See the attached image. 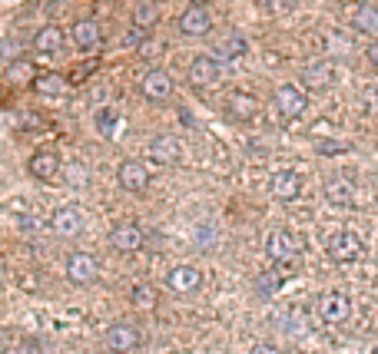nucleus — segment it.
Returning <instances> with one entry per match:
<instances>
[{
	"label": "nucleus",
	"mask_w": 378,
	"mask_h": 354,
	"mask_svg": "<svg viewBox=\"0 0 378 354\" xmlns=\"http://www.w3.org/2000/svg\"><path fill=\"white\" fill-rule=\"evenodd\" d=\"M265 255L272 261L296 259V255H299V239H296L289 228H276V232H269V239H265Z\"/></svg>",
	"instance_id": "nucleus-4"
},
{
	"label": "nucleus",
	"mask_w": 378,
	"mask_h": 354,
	"mask_svg": "<svg viewBox=\"0 0 378 354\" xmlns=\"http://www.w3.org/2000/svg\"><path fill=\"white\" fill-rule=\"evenodd\" d=\"M192 3H206V0H192Z\"/></svg>",
	"instance_id": "nucleus-35"
},
{
	"label": "nucleus",
	"mask_w": 378,
	"mask_h": 354,
	"mask_svg": "<svg viewBox=\"0 0 378 354\" xmlns=\"http://www.w3.org/2000/svg\"><path fill=\"white\" fill-rule=\"evenodd\" d=\"M146 34H150V30H143V27H136V23H133V30L123 40H126V47H140V40L146 37Z\"/></svg>",
	"instance_id": "nucleus-31"
},
{
	"label": "nucleus",
	"mask_w": 378,
	"mask_h": 354,
	"mask_svg": "<svg viewBox=\"0 0 378 354\" xmlns=\"http://www.w3.org/2000/svg\"><path fill=\"white\" fill-rule=\"evenodd\" d=\"M34 67H30V63H23V60H17V63H10V70H7V80H10V83H20V86H23V83H34Z\"/></svg>",
	"instance_id": "nucleus-28"
},
{
	"label": "nucleus",
	"mask_w": 378,
	"mask_h": 354,
	"mask_svg": "<svg viewBox=\"0 0 378 354\" xmlns=\"http://www.w3.org/2000/svg\"><path fill=\"white\" fill-rule=\"evenodd\" d=\"M107 348H110V351H136V348H140L136 328H130V324H113V328L107 331Z\"/></svg>",
	"instance_id": "nucleus-17"
},
{
	"label": "nucleus",
	"mask_w": 378,
	"mask_h": 354,
	"mask_svg": "<svg viewBox=\"0 0 378 354\" xmlns=\"http://www.w3.org/2000/svg\"><path fill=\"white\" fill-rule=\"evenodd\" d=\"M166 281H170V288L176 292V295H192V292L203 285V272L192 268V265H176Z\"/></svg>",
	"instance_id": "nucleus-13"
},
{
	"label": "nucleus",
	"mask_w": 378,
	"mask_h": 354,
	"mask_svg": "<svg viewBox=\"0 0 378 354\" xmlns=\"http://www.w3.org/2000/svg\"><path fill=\"white\" fill-rule=\"evenodd\" d=\"M246 50H249V43H246V37L243 34H229L226 40H219L216 43V60H239V56H246Z\"/></svg>",
	"instance_id": "nucleus-22"
},
{
	"label": "nucleus",
	"mask_w": 378,
	"mask_h": 354,
	"mask_svg": "<svg viewBox=\"0 0 378 354\" xmlns=\"http://www.w3.org/2000/svg\"><path fill=\"white\" fill-rule=\"evenodd\" d=\"M27 169H30V176H34V179L50 182V179H57V176H60V156L54 150H40V152L30 156Z\"/></svg>",
	"instance_id": "nucleus-11"
},
{
	"label": "nucleus",
	"mask_w": 378,
	"mask_h": 354,
	"mask_svg": "<svg viewBox=\"0 0 378 354\" xmlns=\"http://www.w3.org/2000/svg\"><path fill=\"white\" fill-rule=\"evenodd\" d=\"M325 199L332 205H352L355 202V182H348V179H329L325 182Z\"/></svg>",
	"instance_id": "nucleus-21"
},
{
	"label": "nucleus",
	"mask_w": 378,
	"mask_h": 354,
	"mask_svg": "<svg viewBox=\"0 0 378 354\" xmlns=\"http://www.w3.org/2000/svg\"><path fill=\"white\" fill-rule=\"evenodd\" d=\"M282 281H285V275L279 268H272V272H265L263 279H259V292H263V295H276Z\"/></svg>",
	"instance_id": "nucleus-29"
},
{
	"label": "nucleus",
	"mask_w": 378,
	"mask_h": 354,
	"mask_svg": "<svg viewBox=\"0 0 378 354\" xmlns=\"http://www.w3.org/2000/svg\"><path fill=\"white\" fill-rule=\"evenodd\" d=\"M272 106H276V113H279L282 119H299V116L309 110V96H305V90H299L296 83H282V86L276 90V96H272Z\"/></svg>",
	"instance_id": "nucleus-2"
},
{
	"label": "nucleus",
	"mask_w": 378,
	"mask_h": 354,
	"mask_svg": "<svg viewBox=\"0 0 378 354\" xmlns=\"http://www.w3.org/2000/svg\"><path fill=\"white\" fill-rule=\"evenodd\" d=\"M96 130L103 132L107 139H120L123 130H126V123H123V116L113 106H103V110H96Z\"/></svg>",
	"instance_id": "nucleus-19"
},
{
	"label": "nucleus",
	"mask_w": 378,
	"mask_h": 354,
	"mask_svg": "<svg viewBox=\"0 0 378 354\" xmlns=\"http://www.w3.org/2000/svg\"><path fill=\"white\" fill-rule=\"evenodd\" d=\"M315 152H322V156H335V152H345V146H342V143H315Z\"/></svg>",
	"instance_id": "nucleus-32"
},
{
	"label": "nucleus",
	"mask_w": 378,
	"mask_h": 354,
	"mask_svg": "<svg viewBox=\"0 0 378 354\" xmlns=\"http://www.w3.org/2000/svg\"><path fill=\"white\" fill-rule=\"evenodd\" d=\"M272 196L276 199H282V202H296L299 196H302V189H305V182H302V176L299 172H292V169H282V172H276L272 176Z\"/></svg>",
	"instance_id": "nucleus-10"
},
{
	"label": "nucleus",
	"mask_w": 378,
	"mask_h": 354,
	"mask_svg": "<svg viewBox=\"0 0 378 354\" xmlns=\"http://www.w3.org/2000/svg\"><path fill=\"white\" fill-rule=\"evenodd\" d=\"M30 86H34V93L43 96V99H47V96H50V99H57V96H63V90H67V83H63L57 73L34 76V83H30Z\"/></svg>",
	"instance_id": "nucleus-24"
},
{
	"label": "nucleus",
	"mask_w": 378,
	"mask_h": 354,
	"mask_svg": "<svg viewBox=\"0 0 378 354\" xmlns=\"http://www.w3.org/2000/svg\"><path fill=\"white\" fill-rule=\"evenodd\" d=\"M365 56H368V67H372V70L378 73V40L372 43V47H368V50H365Z\"/></svg>",
	"instance_id": "nucleus-33"
},
{
	"label": "nucleus",
	"mask_w": 378,
	"mask_h": 354,
	"mask_svg": "<svg viewBox=\"0 0 378 354\" xmlns=\"http://www.w3.org/2000/svg\"><path fill=\"white\" fill-rule=\"evenodd\" d=\"M116 179H120V186L126 189V192H143V189L150 186V169L143 166V163H136V159H126L120 172H116Z\"/></svg>",
	"instance_id": "nucleus-12"
},
{
	"label": "nucleus",
	"mask_w": 378,
	"mask_h": 354,
	"mask_svg": "<svg viewBox=\"0 0 378 354\" xmlns=\"http://www.w3.org/2000/svg\"><path fill=\"white\" fill-rule=\"evenodd\" d=\"M96 70H100V60H83V63H76L74 70H70L67 83H70V86H80V83H87Z\"/></svg>",
	"instance_id": "nucleus-27"
},
{
	"label": "nucleus",
	"mask_w": 378,
	"mask_h": 354,
	"mask_svg": "<svg viewBox=\"0 0 378 354\" xmlns=\"http://www.w3.org/2000/svg\"><path fill=\"white\" fill-rule=\"evenodd\" d=\"M375 351H378V348H375Z\"/></svg>",
	"instance_id": "nucleus-36"
},
{
	"label": "nucleus",
	"mask_w": 378,
	"mask_h": 354,
	"mask_svg": "<svg viewBox=\"0 0 378 354\" xmlns=\"http://www.w3.org/2000/svg\"><path fill=\"white\" fill-rule=\"evenodd\" d=\"M80 228H83V212H80L76 205H63V209L54 212V232H57V235H67V239H70Z\"/></svg>",
	"instance_id": "nucleus-15"
},
{
	"label": "nucleus",
	"mask_w": 378,
	"mask_h": 354,
	"mask_svg": "<svg viewBox=\"0 0 378 354\" xmlns=\"http://www.w3.org/2000/svg\"><path fill=\"white\" fill-rule=\"evenodd\" d=\"M60 47H63V30L54 27V23L40 27L37 37H34V50L37 54H60Z\"/></svg>",
	"instance_id": "nucleus-20"
},
{
	"label": "nucleus",
	"mask_w": 378,
	"mask_h": 354,
	"mask_svg": "<svg viewBox=\"0 0 378 354\" xmlns=\"http://www.w3.org/2000/svg\"><path fill=\"white\" fill-rule=\"evenodd\" d=\"M362 252H365V242H362L359 232L345 228V232H335L329 242H325V255L339 265H348V261H359Z\"/></svg>",
	"instance_id": "nucleus-1"
},
{
	"label": "nucleus",
	"mask_w": 378,
	"mask_h": 354,
	"mask_svg": "<svg viewBox=\"0 0 378 354\" xmlns=\"http://www.w3.org/2000/svg\"><path fill=\"white\" fill-rule=\"evenodd\" d=\"M226 106H229V113H232L236 119H252V116H256V110H259V103H256V96L239 93V90L226 96Z\"/></svg>",
	"instance_id": "nucleus-23"
},
{
	"label": "nucleus",
	"mask_w": 378,
	"mask_h": 354,
	"mask_svg": "<svg viewBox=\"0 0 378 354\" xmlns=\"http://www.w3.org/2000/svg\"><path fill=\"white\" fill-rule=\"evenodd\" d=\"M368 110L378 113V90H372V93H368Z\"/></svg>",
	"instance_id": "nucleus-34"
},
{
	"label": "nucleus",
	"mask_w": 378,
	"mask_h": 354,
	"mask_svg": "<svg viewBox=\"0 0 378 354\" xmlns=\"http://www.w3.org/2000/svg\"><path fill=\"white\" fill-rule=\"evenodd\" d=\"M100 27H96V20H76L74 30H70V40H74L76 50H83V54H90L100 47Z\"/></svg>",
	"instance_id": "nucleus-14"
},
{
	"label": "nucleus",
	"mask_w": 378,
	"mask_h": 354,
	"mask_svg": "<svg viewBox=\"0 0 378 354\" xmlns=\"http://www.w3.org/2000/svg\"><path fill=\"white\" fill-rule=\"evenodd\" d=\"M352 27L359 30V34H365V37H375L378 34V7L375 3H359L355 7V14H352Z\"/></svg>",
	"instance_id": "nucleus-18"
},
{
	"label": "nucleus",
	"mask_w": 378,
	"mask_h": 354,
	"mask_svg": "<svg viewBox=\"0 0 378 354\" xmlns=\"http://www.w3.org/2000/svg\"><path fill=\"white\" fill-rule=\"evenodd\" d=\"M179 143H176V136H156L150 143V156L159 163V166H176L179 163Z\"/></svg>",
	"instance_id": "nucleus-16"
},
{
	"label": "nucleus",
	"mask_w": 378,
	"mask_h": 354,
	"mask_svg": "<svg viewBox=\"0 0 378 354\" xmlns=\"http://www.w3.org/2000/svg\"><path fill=\"white\" fill-rule=\"evenodd\" d=\"M96 275H100V265H96L93 255L76 252V255L67 259V279L74 281V285H93Z\"/></svg>",
	"instance_id": "nucleus-6"
},
{
	"label": "nucleus",
	"mask_w": 378,
	"mask_h": 354,
	"mask_svg": "<svg viewBox=\"0 0 378 354\" xmlns=\"http://www.w3.org/2000/svg\"><path fill=\"white\" fill-rule=\"evenodd\" d=\"M156 20H159L156 3L140 0V3H136V10H133V23H136V27H143V30H153V27H156Z\"/></svg>",
	"instance_id": "nucleus-26"
},
{
	"label": "nucleus",
	"mask_w": 378,
	"mask_h": 354,
	"mask_svg": "<svg viewBox=\"0 0 378 354\" xmlns=\"http://www.w3.org/2000/svg\"><path fill=\"white\" fill-rule=\"evenodd\" d=\"M133 301H136L140 308H146V305L153 301V292L146 288V285H136V288H133Z\"/></svg>",
	"instance_id": "nucleus-30"
},
{
	"label": "nucleus",
	"mask_w": 378,
	"mask_h": 354,
	"mask_svg": "<svg viewBox=\"0 0 378 354\" xmlns=\"http://www.w3.org/2000/svg\"><path fill=\"white\" fill-rule=\"evenodd\" d=\"M319 315H322V321H329V324H342V321H348V315H352V301H348L345 292H322Z\"/></svg>",
	"instance_id": "nucleus-3"
},
{
	"label": "nucleus",
	"mask_w": 378,
	"mask_h": 354,
	"mask_svg": "<svg viewBox=\"0 0 378 354\" xmlns=\"http://www.w3.org/2000/svg\"><path fill=\"white\" fill-rule=\"evenodd\" d=\"M179 30L186 34V37H206L209 30H212V17H209V10L203 3H192L183 10V17H179Z\"/></svg>",
	"instance_id": "nucleus-7"
},
{
	"label": "nucleus",
	"mask_w": 378,
	"mask_h": 354,
	"mask_svg": "<svg viewBox=\"0 0 378 354\" xmlns=\"http://www.w3.org/2000/svg\"><path fill=\"white\" fill-rule=\"evenodd\" d=\"M140 93L146 96L150 103L170 99L173 96V76L166 73V70H150V73L143 76V83H140Z\"/></svg>",
	"instance_id": "nucleus-8"
},
{
	"label": "nucleus",
	"mask_w": 378,
	"mask_h": 354,
	"mask_svg": "<svg viewBox=\"0 0 378 354\" xmlns=\"http://www.w3.org/2000/svg\"><path fill=\"white\" fill-rule=\"evenodd\" d=\"M110 245H113L116 252L133 255V252H140V248H143V228H140L136 222L113 225V232H110Z\"/></svg>",
	"instance_id": "nucleus-9"
},
{
	"label": "nucleus",
	"mask_w": 378,
	"mask_h": 354,
	"mask_svg": "<svg viewBox=\"0 0 378 354\" xmlns=\"http://www.w3.org/2000/svg\"><path fill=\"white\" fill-rule=\"evenodd\" d=\"M302 80L309 90H325V86H332V67L329 63H315V67L305 70Z\"/></svg>",
	"instance_id": "nucleus-25"
},
{
	"label": "nucleus",
	"mask_w": 378,
	"mask_h": 354,
	"mask_svg": "<svg viewBox=\"0 0 378 354\" xmlns=\"http://www.w3.org/2000/svg\"><path fill=\"white\" fill-rule=\"evenodd\" d=\"M189 83L196 86V90H209V86H216L219 83V60L216 56H196L192 63H189Z\"/></svg>",
	"instance_id": "nucleus-5"
}]
</instances>
